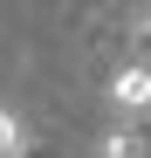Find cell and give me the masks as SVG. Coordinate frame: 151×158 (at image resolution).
Wrapping results in <instances>:
<instances>
[{
	"label": "cell",
	"mask_w": 151,
	"mask_h": 158,
	"mask_svg": "<svg viewBox=\"0 0 151 158\" xmlns=\"http://www.w3.org/2000/svg\"><path fill=\"white\" fill-rule=\"evenodd\" d=\"M110 110H117L124 124L151 117V62H124V69L110 76Z\"/></svg>",
	"instance_id": "obj_1"
},
{
	"label": "cell",
	"mask_w": 151,
	"mask_h": 158,
	"mask_svg": "<svg viewBox=\"0 0 151 158\" xmlns=\"http://www.w3.org/2000/svg\"><path fill=\"white\" fill-rule=\"evenodd\" d=\"M96 158H151V144H144V131H137V124H124V117H117L103 138H96Z\"/></svg>",
	"instance_id": "obj_2"
},
{
	"label": "cell",
	"mask_w": 151,
	"mask_h": 158,
	"mask_svg": "<svg viewBox=\"0 0 151 158\" xmlns=\"http://www.w3.org/2000/svg\"><path fill=\"white\" fill-rule=\"evenodd\" d=\"M0 158H28V124L0 103Z\"/></svg>",
	"instance_id": "obj_3"
},
{
	"label": "cell",
	"mask_w": 151,
	"mask_h": 158,
	"mask_svg": "<svg viewBox=\"0 0 151 158\" xmlns=\"http://www.w3.org/2000/svg\"><path fill=\"white\" fill-rule=\"evenodd\" d=\"M131 62H151V7H131Z\"/></svg>",
	"instance_id": "obj_4"
}]
</instances>
